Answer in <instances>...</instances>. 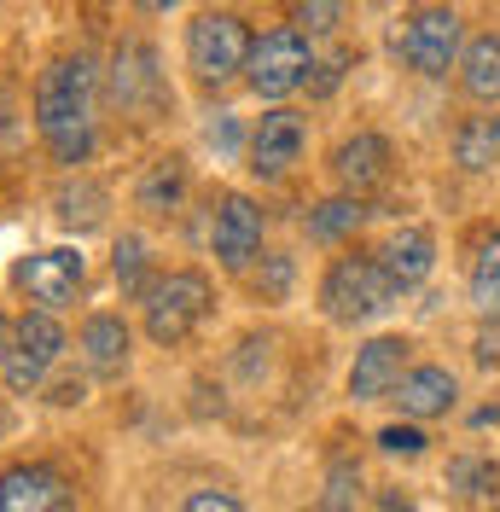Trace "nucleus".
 I'll use <instances>...</instances> for the list:
<instances>
[{"mask_svg":"<svg viewBox=\"0 0 500 512\" xmlns=\"http://www.w3.org/2000/svg\"><path fill=\"white\" fill-rule=\"evenodd\" d=\"M64 344L70 338H64V326H59V309H24L18 326H12V350L0 361V384L12 396H35L47 384V373L59 367Z\"/></svg>","mask_w":500,"mask_h":512,"instance_id":"nucleus-6","label":"nucleus"},{"mask_svg":"<svg viewBox=\"0 0 500 512\" xmlns=\"http://www.w3.org/2000/svg\"><path fill=\"white\" fill-rule=\"evenodd\" d=\"M111 268H117V286H123L128 303H140L146 291H152V251H146V239L140 233H123L117 239V251H111Z\"/></svg>","mask_w":500,"mask_h":512,"instance_id":"nucleus-25","label":"nucleus"},{"mask_svg":"<svg viewBox=\"0 0 500 512\" xmlns=\"http://www.w3.org/2000/svg\"><path fill=\"white\" fill-rule=\"evenodd\" d=\"M210 315H216V286H210L204 268H169L140 297V326H146V338H152L157 350L187 344Z\"/></svg>","mask_w":500,"mask_h":512,"instance_id":"nucleus-2","label":"nucleus"},{"mask_svg":"<svg viewBox=\"0 0 500 512\" xmlns=\"http://www.w3.org/2000/svg\"><path fill=\"white\" fill-rule=\"evenodd\" d=\"M390 163H396V152H390V140L378 134V128H361V134H349L344 146L332 152V175H338V187L344 192H367L384 187L390 181Z\"/></svg>","mask_w":500,"mask_h":512,"instance_id":"nucleus-15","label":"nucleus"},{"mask_svg":"<svg viewBox=\"0 0 500 512\" xmlns=\"http://www.w3.org/2000/svg\"><path fill=\"white\" fill-rule=\"evenodd\" d=\"M262 233H268V216L250 192H221L216 222H210V251L227 274H250V262L262 256Z\"/></svg>","mask_w":500,"mask_h":512,"instance_id":"nucleus-11","label":"nucleus"},{"mask_svg":"<svg viewBox=\"0 0 500 512\" xmlns=\"http://www.w3.org/2000/svg\"><path fill=\"white\" fill-rule=\"evenodd\" d=\"M425 443H431V437L419 431V419H407V425L396 419V425H384V431H378V448H384V454H402V460H419Z\"/></svg>","mask_w":500,"mask_h":512,"instance_id":"nucleus-29","label":"nucleus"},{"mask_svg":"<svg viewBox=\"0 0 500 512\" xmlns=\"http://www.w3.org/2000/svg\"><path fill=\"white\" fill-rule=\"evenodd\" d=\"M367 198L361 192H338V198H320L309 216H303V233H309L314 245H338V239H355L361 227H367Z\"/></svg>","mask_w":500,"mask_h":512,"instance_id":"nucleus-19","label":"nucleus"},{"mask_svg":"<svg viewBox=\"0 0 500 512\" xmlns=\"http://www.w3.org/2000/svg\"><path fill=\"white\" fill-rule=\"evenodd\" d=\"M210 146H221L227 158H239V146H250V140H245V134H239V123H233V117L221 111L216 123H210Z\"/></svg>","mask_w":500,"mask_h":512,"instance_id":"nucleus-33","label":"nucleus"},{"mask_svg":"<svg viewBox=\"0 0 500 512\" xmlns=\"http://www.w3.org/2000/svg\"><path fill=\"white\" fill-rule=\"evenodd\" d=\"M390 402H396V414L402 419H442L454 414V402H460V379L448 373V367H407L402 384L390 390Z\"/></svg>","mask_w":500,"mask_h":512,"instance_id":"nucleus-16","label":"nucleus"},{"mask_svg":"<svg viewBox=\"0 0 500 512\" xmlns=\"http://www.w3.org/2000/svg\"><path fill=\"white\" fill-rule=\"evenodd\" d=\"M303 152H309V123H303V111L274 105V111H262V123L250 128L245 169L256 181H285V175L303 163Z\"/></svg>","mask_w":500,"mask_h":512,"instance_id":"nucleus-8","label":"nucleus"},{"mask_svg":"<svg viewBox=\"0 0 500 512\" xmlns=\"http://www.w3.org/2000/svg\"><path fill=\"white\" fill-rule=\"evenodd\" d=\"M250 47H256V35L245 30V18L239 12H198L187 24V70L192 82L204 88V94H216L227 82H239L250 64Z\"/></svg>","mask_w":500,"mask_h":512,"instance_id":"nucleus-4","label":"nucleus"},{"mask_svg":"<svg viewBox=\"0 0 500 512\" xmlns=\"http://www.w3.org/2000/svg\"><path fill=\"white\" fill-rule=\"evenodd\" d=\"M291 286H297V262H291V256L268 251L262 256V268L250 262V291H256V303H285Z\"/></svg>","mask_w":500,"mask_h":512,"instance_id":"nucleus-26","label":"nucleus"},{"mask_svg":"<svg viewBox=\"0 0 500 512\" xmlns=\"http://www.w3.org/2000/svg\"><path fill=\"white\" fill-rule=\"evenodd\" d=\"M402 291L390 286V274H384V262L373 256H332L326 262V274H320V315L332 320V326H361V320L384 315L390 303H396Z\"/></svg>","mask_w":500,"mask_h":512,"instance_id":"nucleus-3","label":"nucleus"},{"mask_svg":"<svg viewBox=\"0 0 500 512\" xmlns=\"http://www.w3.org/2000/svg\"><path fill=\"white\" fill-rule=\"evenodd\" d=\"M460 88L477 105H500V35H471L460 53Z\"/></svg>","mask_w":500,"mask_h":512,"instance_id":"nucleus-21","label":"nucleus"},{"mask_svg":"<svg viewBox=\"0 0 500 512\" xmlns=\"http://www.w3.org/2000/svg\"><path fill=\"white\" fill-rule=\"evenodd\" d=\"M471 361H477V367H500V320H483V326H477Z\"/></svg>","mask_w":500,"mask_h":512,"instance_id":"nucleus-32","label":"nucleus"},{"mask_svg":"<svg viewBox=\"0 0 500 512\" xmlns=\"http://www.w3.org/2000/svg\"><path fill=\"white\" fill-rule=\"evenodd\" d=\"M344 70H349V53L338 47V53H326V59H314V70H309V99H332L338 94V82H344Z\"/></svg>","mask_w":500,"mask_h":512,"instance_id":"nucleus-30","label":"nucleus"},{"mask_svg":"<svg viewBox=\"0 0 500 512\" xmlns=\"http://www.w3.org/2000/svg\"><path fill=\"white\" fill-rule=\"evenodd\" d=\"M76 350H82L88 379H123L128 361H134V332H128L123 315L99 309V315L82 320V332H76Z\"/></svg>","mask_w":500,"mask_h":512,"instance_id":"nucleus-14","label":"nucleus"},{"mask_svg":"<svg viewBox=\"0 0 500 512\" xmlns=\"http://www.w3.org/2000/svg\"><path fill=\"white\" fill-rule=\"evenodd\" d=\"M407 355H413V344L396 338V332L367 338V344L355 350V361H349V396H355V402H384V396L402 384Z\"/></svg>","mask_w":500,"mask_h":512,"instance_id":"nucleus-13","label":"nucleus"},{"mask_svg":"<svg viewBox=\"0 0 500 512\" xmlns=\"http://www.w3.org/2000/svg\"><path fill=\"white\" fill-rule=\"evenodd\" d=\"M105 99L117 111H157L163 105V70H157V47L146 35H123L111 70H105Z\"/></svg>","mask_w":500,"mask_h":512,"instance_id":"nucleus-10","label":"nucleus"},{"mask_svg":"<svg viewBox=\"0 0 500 512\" xmlns=\"http://www.w3.org/2000/svg\"><path fill=\"white\" fill-rule=\"evenodd\" d=\"M12 326H18V320L0 315V361H6V350H12Z\"/></svg>","mask_w":500,"mask_h":512,"instance_id":"nucleus-36","label":"nucleus"},{"mask_svg":"<svg viewBox=\"0 0 500 512\" xmlns=\"http://www.w3.org/2000/svg\"><path fill=\"white\" fill-rule=\"evenodd\" d=\"M187 187H192L187 158H181V152H169V158L146 163V175L134 181V204H140L146 216H175V210L187 204Z\"/></svg>","mask_w":500,"mask_h":512,"instance_id":"nucleus-18","label":"nucleus"},{"mask_svg":"<svg viewBox=\"0 0 500 512\" xmlns=\"http://www.w3.org/2000/svg\"><path fill=\"white\" fill-rule=\"evenodd\" d=\"M291 24L303 35H332L344 24V0H297L291 6Z\"/></svg>","mask_w":500,"mask_h":512,"instance_id":"nucleus-28","label":"nucleus"},{"mask_svg":"<svg viewBox=\"0 0 500 512\" xmlns=\"http://www.w3.org/2000/svg\"><path fill=\"white\" fill-rule=\"evenodd\" d=\"M181 0H134V12H146V18H169Z\"/></svg>","mask_w":500,"mask_h":512,"instance_id":"nucleus-35","label":"nucleus"},{"mask_svg":"<svg viewBox=\"0 0 500 512\" xmlns=\"http://www.w3.org/2000/svg\"><path fill=\"white\" fill-rule=\"evenodd\" d=\"M454 163H460L466 175H489L500 163V117L495 111L466 117V123L454 128Z\"/></svg>","mask_w":500,"mask_h":512,"instance_id":"nucleus-22","label":"nucleus"},{"mask_svg":"<svg viewBox=\"0 0 500 512\" xmlns=\"http://www.w3.org/2000/svg\"><path fill=\"white\" fill-rule=\"evenodd\" d=\"M94 99H99L94 53H59V59L35 76V99H30L35 134L53 152V163H64V169L94 158V146H99Z\"/></svg>","mask_w":500,"mask_h":512,"instance_id":"nucleus-1","label":"nucleus"},{"mask_svg":"<svg viewBox=\"0 0 500 512\" xmlns=\"http://www.w3.org/2000/svg\"><path fill=\"white\" fill-rule=\"evenodd\" d=\"M105 210H111V192L99 187V181H88V175H76V181H64V187L53 192V216H59L64 227H76V233L99 227Z\"/></svg>","mask_w":500,"mask_h":512,"instance_id":"nucleus-23","label":"nucleus"},{"mask_svg":"<svg viewBox=\"0 0 500 512\" xmlns=\"http://www.w3.org/2000/svg\"><path fill=\"white\" fill-rule=\"evenodd\" d=\"M0 512H76V489L53 460H12L0 472Z\"/></svg>","mask_w":500,"mask_h":512,"instance_id":"nucleus-12","label":"nucleus"},{"mask_svg":"<svg viewBox=\"0 0 500 512\" xmlns=\"http://www.w3.org/2000/svg\"><path fill=\"white\" fill-rule=\"evenodd\" d=\"M448 495L471 512L500 507V466L489 454H454L448 460Z\"/></svg>","mask_w":500,"mask_h":512,"instance_id":"nucleus-20","label":"nucleus"},{"mask_svg":"<svg viewBox=\"0 0 500 512\" xmlns=\"http://www.w3.org/2000/svg\"><path fill=\"white\" fill-rule=\"evenodd\" d=\"M355 507H361V466H355V460H332L314 512H355Z\"/></svg>","mask_w":500,"mask_h":512,"instance_id":"nucleus-27","label":"nucleus"},{"mask_svg":"<svg viewBox=\"0 0 500 512\" xmlns=\"http://www.w3.org/2000/svg\"><path fill=\"white\" fill-rule=\"evenodd\" d=\"M314 35H303L297 24H280V30L256 35L250 47V64H245V82L256 99H291L314 70Z\"/></svg>","mask_w":500,"mask_h":512,"instance_id":"nucleus-7","label":"nucleus"},{"mask_svg":"<svg viewBox=\"0 0 500 512\" xmlns=\"http://www.w3.org/2000/svg\"><path fill=\"white\" fill-rule=\"evenodd\" d=\"M471 309L483 320H500V227L471 256Z\"/></svg>","mask_w":500,"mask_h":512,"instance_id":"nucleus-24","label":"nucleus"},{"mask_svg":"<svg viewBox=\"0 0 500 512\" xmlns=\"http://www.w3.org/2000/svg\"><path fill=\"white\" fill-rule=\"evenodd\" d=\"M460 12L454 6H442V0H425V6H413L396 35H390V47H396V59L407 70H419V76H448L454 64H460Z\"/></svg>","mask_w":500,"mask_h":512,"instance_id":"nucleus-5","label":"nucleus"},{"mask_svg":"<svg viewBox=\"0 0 500 512\" xmlns=\"http://www.w3.org/2000/svg\"><path fill=\"white\" fill-rule=\"evenodd\" d=\"M12 286L24 291L35 309H64V303H76V291L88 286V256H82V245L35 251L12 268Z\"/></svg>","mask_w":500,"mask_h":512,"instance_id":"nucleus-9","label":"nucleus"},{"mask_svg":"<svg viewBox=\"0 0 500 512\" xmlns=\"http://www.w3.org/2000/svg\"><path fill=\"white\" fill-rule=\"evenodd\" d=\"M82 396H88V379L76 373V379H59V384H53V396H47V402H59V408H70V402H82Z\"/></svg>","mask_w":500,"mask_h":512,"instance_id":"nucleus-34","label":"nucleus"},{"mask_svg":"<svg viewBox=\"0 0 500 512\" xmlns=\"http://www.w3.org/2000/svg\"><path fill=\"white\" fill-rule=\"evenodd\" d=\"M181 512H245V501L233 489H192Z\"/></svg>","mask_w":500,"mask_h":512,"instance_id":"nucleus-31","label":"nucleus"},{"mask_svg":"<svg viewBox=\"0 0 500 512\" xmlns=\"http://www.w3.org/2000/svg\"><path fill=\"white\" fill-rule=\"evenodd\" d=\"M378 262H384V274H390L396 291L425 286L431 268H437V239H431V227H402V233H390V239L378 245Z\"/></svg>","mask_w":500,"mask_h":512,"instance_id":"nucleus-17","label":"nucleus"}]
</instances>
